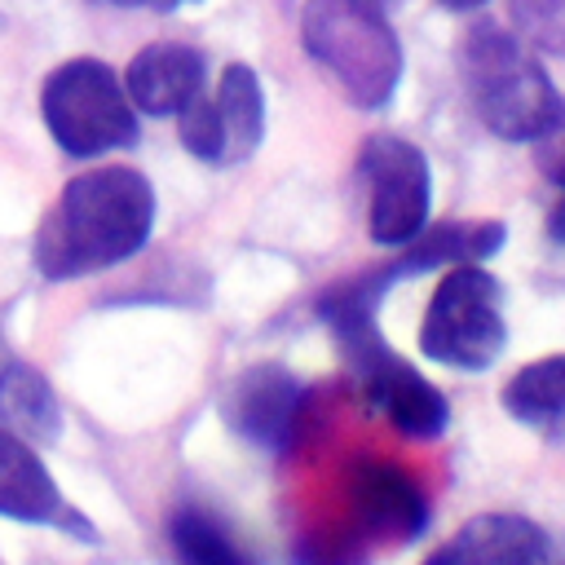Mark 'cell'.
I'll use <instances>...</instances> for the list:
<instances>
[{
	"instance_id": "7402d4cb",
	"label": "cell",
	"mask_w": 565,
	"mask_h": 565,
	"mask_svg": "<svg viewBox=\"0 0 565 565\" xmlns=\"http://www.w3.org/2000/svg\"><path fill=\"white\" fill-rule=\"evenodd\" d=\"M547 177H552L556 185H565V154H556V159L547 163Z\"/></svg>"
},
{
	"instance_id": "4fadbf2b",
	"label": "cell",
	"mask_w": 565,
	"mask_h": 565,
	"mask_svg": "<svg viewBox=\"0 0 565 565\" xmlns=\"http://www.w3.org/2000/svg\"><path fill=\"white\" fill-rule=\"evenodd\" d=\"M216 128H221V163H243L265 141V93L247 62H230L216 84Z\"/></svg>"
},
{
	"instance_id": "5bb4252c",
	"label": "cell",
	"mask_w": 565,
	"mask_h": 565,
	"mask_svg": "<svg viewBox=\"0 0 565 565\" xmlns=\"http://www.w3.org/2000/svg\"><path fill=\"white\" fill-rule=\"evenodd\" d=\"M503 247V225L499 221H450V225H437V230H419L402 260L384 265L380 274L388 282H397L402 274H419V269H433V265H459V260H486Z\"/></svg>"
},
{
	"instance_id": "5b68a950",
	"label": "cell",
	"mask_w": 565,
	"mask_h": 565,
	"mask_svg": "<svg viewBox=\"0 0 565 565\" xmlns=\"http://www.w3.org/2000/svg\"><path fill=\"white\" fill-rule=\"evenodd\" d=\"M508 344L503 291L481 260H459L441 274L419 322V349L455 371H486Z\"/></svg>"
},
{
	"instance_id": "6da1fadb",
	"label": "cell",
	"mask_w": 565,
	"mask_h": 565,
	"mask_svg": "<svg viewBox=\"0 0 565 565\" xmlns=\"http://www.w3.org/2000/svg\"><path fill=\"white\" fill-rule=\"evenodd\" d=\"M154 230V190L132 168H93L71 177L35 230V269L53 282L110 269L146 247Z\"/></svg>"
},
{
	"instance_id": "7c38bea8",
	"label": "cell",
	"mask_w": 565,
	"mask_h": 565,
	"mask_svg": "<svg viewBox=\"0 0 565 565\" xmlns=\"http://www.w3.org/2000/svg\"><path fill=\"white\" fill-rule=\"evenodd\" d=\"M547 552H552V543L534 521H525L516 512H481V516L463 521L455 530V539L441 543L428 561L433 565H455V561H463V565H534V561H547Z\"/></svg>"
},
{
	"instance_id": "52a82bcc",
	"label": "cell",
	"mask_w": 565,
	"mask_h": 565,
	"mask_svg": "<svg viewBox=\"0 0 565 565\" xmlns=\"http://www.w3.org/2000/svg\"><path fill=\"white\" fill-rule=\"evenodd\" d=\"M221 415L243 441L287 455L309 424V388L287 366L260 362V366L238 371L225 384Z\"/></svg>"
},
{
	"instance_id": "9c48e42d",
	"label": "cell",
	"mask_w": 565,
	"mask_h": 565,
	"mask_svg": "<svg viewBox=\"0 0 565 565\" xmlns=\"http://www.w3.org/2000/svg\"><path fill=\"white\" fill-rule=\"evenodd\" d=\"M344 494H349L353 516L366 530L384 534V539L406 543V539H419L428 530V494H424V486L406 468H397V463H388L380 455H358L349 463Z\"/></svg>"
},
{
	"instance_id": "cb8c5ba5",
	"label": "cell",
	"mask_w": 565,
	"mask_h": 565,
	"mask_svg": "<svg viewBox=\"0 0 565 565\" xmlns=\"http://www.w3.org/2000/svg\"><path fill=\"white\" fill-rule=\"evenodd\" d=\"M97 4H137V0H97Z\"/></svg>"
},
{
	"instance_id": "30bf717a",
	"label": "cell",
	"mask_w": 565,
	"mask_h": 565,
	"mask_svg": "<svg viewBox=\"0 0 565 565\" xmlns=\"http://www.w3.org/2000/svg\"><path fill=\"white\" fill-rule=\"evenodd\" d=\"M0 516L31 521V525H62L88 543L97 539L93 525L62 503V490L49 477L44 459L31 450V441L9 433L4 424H0Z\"/></svg>"
},
{
	"instance_id": "d6986e66",
	"label": "cell",
	"mask_w": 565,
	"mask_h": 565,
	"mask_svg": "<svg viewBox=\"0 0 565 565\" xmlns=\"http://www.w3.org/2000/svg\"><path fill=\"white\" fill-rule=\"evenodd\" d=\"M177 128H181V146H185L194 159L221 163V128H216V106H212L203 93L177 110Z\"/></svg>"
},
{
	"instance_id": "7a4b0ae2",
	"label": "cell",
	"mask_w": 565,
	"mask_h": 565,
	"mask_svg": "<svg viewBox=\"0 0 565 565\" xmlns=\"http://www.w3.org/2000/svg\"><path fill=\"white\" fill-rule=\"evenodd\" d=\"M459 71L481 124L503 141H547L565 128V97L539 57L499 22H477L459 44Z\"/></svg>"
},
{
	"instance_id": "ffe728a7",
	"label": "cell",
	"mask_w": 565,
	"mask_h": 565,
	"mask_svg": "<svg viewBox=\"0 0 565 565\" xmlns=\"http://www.w3.org/2000/svg\"><path fill=\"white\" fill-rule=\"evenodd\" d=\"M547 234H552L556 243H565V199L552 207V216H547Z\"/></svg>"
},
{
	"instance_id": "44dd1931",
	"label": "cell",
	"mask_w": 565,
	"mask_h": 565,
	"mask_svg": "<svg viewBox=\"0 0 565 565\" xmlns=\"http://www.w3.org/2000/svg\"><path fill=\"white\" fill-rule=\"evenodd\" d=\"M137 4H150V9H159V13H172V9H181V4H194V0H137Z\"/></svg>"
},
{
	"instance_id": "9a60e30c",
	"label": "cell",
	"mask_w": 565,
	"mask_h": 565,
	"mask_svg": "<svg viewBox=\"0 0 565 565\" xmlns=\"http://www.w3.org/2000/svg\"><path fill=\"white\" fill-rule=\"evenodd\" d=\"M0 424L31 446H49L62 433V406L49 388V380L26 362L0 366Z\"/></svg>"
},
{
	"instance_id": "e0dca14e",
	"label": "cell",
	"mask_w": 565,
	"mask_h": 565,
	"mask_svg": "<svg viewBox=\"0 0 565 565\" xmlns=\"http://www.w3.org/2000/svg\"><path fill=\"white\" fill-rule=\"evenodd\" d=\"M168 539H172V552L190 565H238L243 552L234 547V539L199 508H181L172 512L168 521Z\"/></svg>"
},
{
	"instance_id": "8992f818",
	"label": "cell",
	"mask_w": 565,
	"mask_h": 565,
	"mask_svg": "<svg viewBox=\"0 0 565 565\" xmlns=\"http://www.w3.org/2000/svg\"><path fill=\"white\" fill-rule=\"evenodd\" d=\"M358 168L366 177V234L380 247H406L424 225L433 207V172L415 141L375 132L362 141Z\"/></svg>"
},
{
	"instance_id": "ac0fdd59",
	"label": "cell",
	"mask_w": 565,
	"mask_h": 565,
	"mask_svg": "<svg viewBox=\"0 0 565 565\" xmlns=\"http://www.w3.org/2000/svg\"><path fill=\"white\" fill-rule=\"evenodd\" d=\"M512 26L534 49L565 53V0H512Z\"/></svg>"
},
{
	"instance_id": "2e32d148",
	"label": "cell",
	"mask_w": 565,
	"mask_h": 565,
	"mask_svg": "<svg viewBox=\"0 0 565 565\" xmlns=\"http://www.w3.org/2000/svg\"><path fill=\"white\" fill-rule=\"evenodd\" d=\"M503 411L547 437H565V353L539 358L530 366H521L508 384H503Z\"/></svg>"
},
{
	"instance_id": "ba28073f",
	"label": "cell",
	"mask_w": 565,
	"mask_h": 565,
	"mask_svg": "<svg viewBox=\"0 0 565 565\" xmlns=\"http://www.w3.org/2000/svg\"><path fill=\"white\" fill-rule=\"evenodd\" d=\"M344 353H349V362H353V371H358V384H362L366 402H371L397 433L419 437V441L446 433V424H450L446 397H441L415 366H406V362L380 340V331L366 335V340H358V344H349Z\"/></svg>"
},
{
	"instance_id": "277c9868",
	"label": "cell",
	"mask_w": 565,
	"mask_h": 565,
	"mask_svg": "<svg viewBox=\"0 0 565 565\" xmlns=\"http://www.w3.org/2000/svg\"><path fill=\"white\" fill-rule=\"evenodd\" d=\"M40 115L49 137L75 159H93L137 141V106L128 102L124 79L102 57H71L49 71L40 88Z\"/></svg>"
},
{
	"instance_id": "3957f363",
	"label": "cell",
	"mask_w": 565,
	"mask_h": 565,
	"mask_svg": "<svg viewBox=\"0 0 565 565\" xmlns=\"http://www.w3.org/2000/svg\"><path fill=\"white\" fill-rule=\"evenodd\" d=\"M300 40L353 106L375 110L397 93L402 44L375 0H305Z\"/></svg>"
},
{
	"instance_id": "8fae6325",
	"label": "cell",
	"mask_w": 565,
	"mask_h": 565,
	"mask_svg": "<svg viewBox=\"0 0 565 565\" xmlns=\"http://www.w3.org/2000/svg\"><path fill=\"white\" fill-rule=\"evenodd\" d=\"M128 102L146 115H177L203 93V53L177 40H154L132 53L124 71Z\"/></svg>"
},
{
	"instance_id": "603a6c76",
	"label": "cell",
	"mask_w": 565,
	"mask_h": 565,
	"mask_svg": "<svg viewBox=\"0 0 565 565\" xmlns=\"http://www.w3.org/2000/svg\"><path fill=\"white\" fill-rule=\"evenodd\" d=\"M441 9H455V13H463V9H481L486 0H437Z\"/></svg>"
}]
</instances>
